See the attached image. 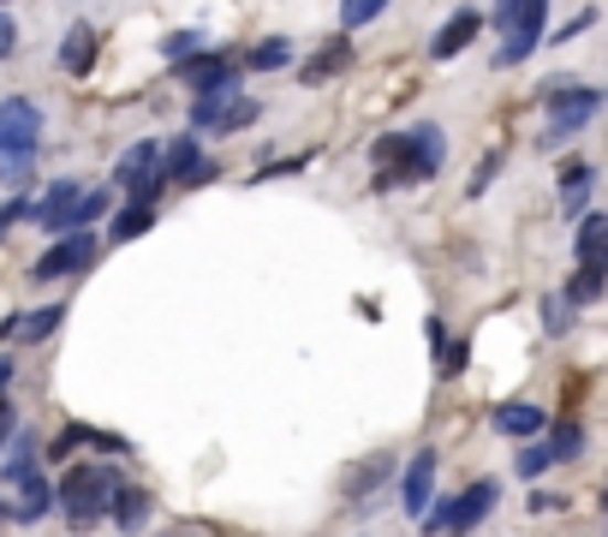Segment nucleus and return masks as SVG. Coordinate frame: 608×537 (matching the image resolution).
<instances>
[{"label":"nucleus","instance_id":"1","mask_svg":"<svg viewBox=\"0 0 608 537\" xmlns=\"http://www.w3.org/2000/svg\"><path fill=\"white\" fill-rule=\"evenodd\" d=\"M114 490H120V472L114 466H72L61 477V490H54V507H66V519L84 531V526H96V519L108 514Z\"/></svg>","mask_w":608,"mask_h":537},{"label":"nucleus","instance_id":"2","mask_svg":"<svg viewBox=\"0 0 608 537\" xmlns=\"http://www.w3.org/2000/svg\"><path fill=\"white\" fill-rule=\"evenodd\" d=\"M602 114V90L597 84H567V90L555 96V108H548V132H543V143L555 150V143H567V138H578L590 120Z\"/></svg>","mask_w":608,"mask_h":537},{"label":"nucleus","instance_id":"3","mask_svg":"<svg viewBox=\"0 0 608 537\" xmlns=\"http://www.w3.org/2000/svg\"><path fill=\"white\" fill-rule=\"evenodd\" d=\"M548 0H519V12L508 19V36H501V49H495V66L501 72H513V66H525L531 54H537V42L548 36Z\"/></svg>","mask_w":608,"mask_h":537},{"label":"nucleus","instance_id":"4","mask_svg":"<svg viewBox=\"0 0 608 537\" xmlns=\"http://www.w3.org/2000/svg\"><path fill=\"white\" fill-rule=\"evenodd\" d=\"M495 502H501V484L495 477H478L459 502L436 507V514H424V519H429V531H471V526H483V519L495 514Z\"/></svg>","mask_w":608,"mask_h":537},{"label":"nucleus","instance_id":"5","mask_svg":"<svg viewBox=\"0 0 608 537\" xmlns=\"http://www.w3.org/2000/svg\"><path fill=\"white\" fill-rule=\"evenodd\" d=\"M114 180L120 185H131V197H161V143L156 138H138L131 150H120V162H114Z\"/></svg>","mask_w":608,"mask_h":537},{"label":"nucleus","instance_id":"6","mask_svg":"<svg viewBox=\"0 0 608 537\" xmlns=\"http://www.w3.org/2000/svg\"><path fill=\"white\" fill-rule=\"evenodd\" d=\"M42 143V108L31 96H7L0 101V155H24Z\"/></svg>","mask_w":608,"mask_h":537},{"label":"nucleus","instance_id":"7","mask_svg":"<svg viewBox=\"0 0 608 537\" xmlns=\"http://www.w3.org/2000/svg\"><path fill=\"white\" fill-rule=\"evenodd\" d=\"M441 162H448V138H441V126H412L406 132V168H399V180H436Z\"/></svg>","mask_w":608,"mask_h":537},{"label":"nucleus","instance_id":"8","mask_svg":"<svg viewBox=\"0 0 608 537\" xmlns=\"http://www.w3.org/2000/svg\"><path fill=\"white\" fill-rule=\"evenodd\" d=\"M96 264V239H90V227H84V234H66L61 245H54L49 257H36V281H66V275H84Z\"/></svg>","mask_w":608,"mask_h":537},{"label":"nucleus","instance_id":"9","mask_svg":"<svg viewBox=\"0 0 608 537\" xmlns=\"http://www.w3.org/2000/svg\"><path fill=\"white\" fill-rule=\"evenodd\" d=\"M429 502H436V448H418L406 466V484H399V507H406V519H424Z\"/></svg>","mask_w":608,"mask_h":537},{"label":"nucleus","instance_id":"10","mask_svg":"<svg viewBox=\"0 0 608 537\" xmlns=\"http://www.w3.org/2000/svg\"><path fill=\"white\" fill-rule=\"evenodd\" d=\"M478 31H483V12H471V7L448 12V24L429 36V61H454V54H466L471 42H478Z\"/></svg>","mask_w":608,"mask_h":537},{"label":"nucleus","instance_id":"11","mask_svg":"<svg viewBox=\"0 0 608 537\" xmlns=\"http://www.w3.org/2000/svg\"><path fill=\"white\" fill-rule=\"evenodd\" d=\"M161 155H168V162H161V180L203 185V180H210V173H215V162H210V155L198 150V138H173V143H168V150H161Z\"/></svg>","mask_w":608,"mask_h":537},{"label":"nucleus","instance_id":"12","mask_svg":"<svg viewBox=\"0 0 608 537\" xmlns=\"http://www.w3.org/2000/svg\"><path fill=\"white\" fill-rule=\"evenodd\" d=\"M78 448H102V454H131V442H126V437H114V430H90V425H66L61 437H54L49 454H54V460H66V454H78Z\"/></svg>","mask_w":608,"mask_h":537},{"label":"nucleus","instance_id":"13","mask_svg":"<svg viewBox=\"0 0 608 537\" xmlns=\"http://www.w3.org/2000/svg\"><path fill=\"white\" fill-rule=\"evenodd\" d=\"M78 197H84V180H54L49 192H42V197L31 203V222H36V227H49V234H54V227H61V215H66Z\"/></svg>","mask_w":608,"mask_h":537},{"label":"nucleus","instance_id":"14","mask_svg":"<svg viewBox=\"0 0 608 537\" xmlns=\"http://www.w3.org/2000/svg\"><path fill=\"white\" fill-rule=\"evenodd\" d=\"M12 490H19V502H12V519H19V526H36L42 514H54V484L42 472H31L24 484H12Z\"/></svg>","mask_w":608,"mask_h":537},{"label":"nucleus","instance_id":"15","mask_svg":"<svg viewBox=\"0 0 608 537\" xmlns=\"http://www.w3.org/2000/svg\"><path fill=\"white\" fill-rule=\"evenodd\" d=\"M352 61H359V54H352V36H334V42H322L317 54H310V66L299 72L305 84H322V78H340V72H346Z\"/></svg>","mask_w":608,"mask_h":537},{"label":"nucleus","instance_id":"16","mask_svg":"<svg viewBox=\"0 0 608 537\" xmlns=\"http://www.w3.org/2000/svg\"><path fill=\"white\" fill-rule=\"evenodd\" d=\"M108 210H114V192H108V185H90V192H84V197L61 215V227H54V234H84V227L102 222Z\"/></svg>","mask_w":608,"mask_h":537},{"label":"nucleus","instance_id":"17","mask_svg":"<svg viewBox=\"0 0 608 537\" xmlns=\"http://www.w3.org/2000/svg\"><path fill=\"white\" fill-rule=\"evenodd\" d=\"M31 472H36V430H12L7 460H0V477H7V484H24Z\"/></svg>","mask_w":608,"mask_h":537},{"label":"nucleus","instance_id":"18","mask_svg":"<svg viewBox=\"0 0 608 537\" xmlns=\"http://www.w3.org/2000/svg\"><path fill=\"white\" fill-rule=\"evenodd\" d=\"M495 430H501V437H537V430H543V406H531V400L495 406Z\"/></svg>","mask_w":608,"mask_h":537},{"label":"nucleus","instance_id":"19","mask_svg":"<svg viewBox=\"0 0 608 537\" xmlns=\"http://www.w3.org/2000/svg\"><path fill=\"white\" fill-rule=\"evenodd\" d=\"M590 185H597V168L590 162H573L567 173H561V203H567L561 215H585L590 210Z\"/></svg>","mask_w":608,"mask_h":537},{"label":"nucleus","instance_id":"20","mask_svg":"<svg viewBox=\"0 0 608 537\" xmlns=\"http://www.w3.org/2000/svg\"><path fill=\"white\" fill-rule=\"evenodd\" d=\"M602 245H608V215L602 210H585V215H578V239H573L578 264H597Z\"/></svg>","mask_w":608,"mask_h":537},{"label":"nucleus","instance_id":"21","mask_svg":"<svg viewBox=\"0 0 608 537\" xmlns=\"http://www.w3.org/2000/svg\"><path fill=\"white\" fill-rule=\"evenodd\" d=\"M150 507H156V502H150V490H131V484H120V490H114V502H108V514L120 519L126 531H138L143 519H150Z\"/></svg>","mask_w":608,"mask_h":537},{"label":"nucleus","instance_id":"22","mask_svg":"<svg viewBox=\"0 0 608 537\" xmlns=\"http://www.w3.org/2000/svg\"><path fill=\"white\" fill-rule=\"evenodd\" d=\"M602 287H608V257H597V264H578L573 287H567L561 299H567V304H597V299H602Z\"/></svg>","mask_w":608,"mask_h":537},{"label":"nucleus","instance_id":"23","mask_svg":"<svg viewBox=\"0 0 608 537\" xmlns=\"http://www.w3.org/2000/svg\"><path fill=\"white\" fill-rule=\"evenodd\" d=\"M90 61H96V31L90 24H72V31L61 36V66L66 72H90Z\"/></svg>","mask_w":608,"mask_h":537},{"label":"nucleus","instance_id":"24","mask_svg":"<svg viewBox=\"0 0 608 537\" xmlns=\"http://www.w3.org/2000/svg\"><path fill=\"white\" fill-rule=\"evenodd\" d=\"M150 227H156V203L150 197H131L126 210L114 215V239H120V245L138 239V234H150Z\"/></svg>","mask_w":608,"mask_h":537},{"label":"nucleus","instance_id":"25","mask_svg":"<svg viewBox=\"0 0 608 537\" xmlns=\"http://www.w3.org/2000/svg\"><path fill=\"white\" fill-rule=\"evenodd\" d=\"M280 66H292V42L287 36H269V42H257V49L239 61V72H280Z\"/></svg>","mask_w":608,"mask_h":537},{"label":"nucleus","instance_id":"26","mask_svg":"<svg viewBox=\"0 0 608 537\" xmlns=\"http://www.w3.org/2000/svg\"><path fill=\"white\" fill-rule=\"evenodd\" d=\"M61 323H66V304H42V311L19 316V323H12V329H19V341H49V335H54V329H61Z\"/></svg>","mask_w":608,"mask_h":537},{"label":"nucleus","instance_id":"27","mask_svg":"<svg viewBox=\"0 0 608 537\" xmlns=\"http://www.w3.org/2000/svg\"><path fill=\"white\" fill-rule=\"evenodd\" d=\"M382 12H388V0H340V24L346 31H370Z\"/></svg>","mask_w":608,"mask_h":537},{"label":"nucleus","instance_id":"28","mask_svg":"<svg viewBox=\"0 0 608 537\" xmlns=\"http://www.w3.org/2000/svg\"><path fill=\"white\" fill-rule=\"evenodd\" d=\"M191 54H203V31H168L161 36V61H191Z\"/></svg>","mask_w":608,"mask_h":537},{"label":"nucleus","instance_id":"29","mask_svg":"<svg viewBox=\"0 0 608 537\" xmlns=\"http://www.w3.org/2000/svg\"><path fill=\"white\" fill-rule=\"evenodd\" d=\"M257 114H263V101H250V96H233V101H227V114H221V120H215V132H245V126L257 120Z\"/></svg>","mask_w":608,"mask_h":537},{"label":"nucleus","instance_id":"30","mask_svg":"<svg viewBox=\"0 0 608 537\" xmlns=\"http://www.w3.org/2000/svg\"><path fill=\"white\" fill-rule=\"evenodd\" d=\"M370 162H382V173H388L394 162H406V132H388V138H376V150H370ZM388 185H399V168H394V180Z\"/></svg>","mask_w":608,"mask_h":537},{"label":"nucleus","instance_id":"31","mask_svg":"<svg viewBox=\"0 0 608 537\" xmlns=\"http://www.w3.org/2000/svg\"><path fill=\"white\" fill-rule=\"evenodd\" d=\"M548 448H555V460H573V454H585V425H555V437H548Z\"/></svg>","mask_w":608,"mask_h":537},{"label":"nucleus","instance_id":"32","mask_svg":"<svg viewBox=\"0 0 608 537\" xmlns=\"http://www.w3.org/2000/svg\"><path fill=\"white\" fill-rule=\"evenodd\" d=\"M548 466H555V448L548 442H531L525 454H519V477H543Z\"/></svg>","mask_w":608,"mask_h":537},{"label":"nucleus","instance_id":"33","mask_svg":"<svg viewBox=\"0 0 608 537\" xmlns=\"http://www.w3.org/2000/svg\"><path fill=\"white\" fill-rule=\"evenodd\" d=\"M543 329H548V335H567V329H573V304L567 299H543Z\"/></svg>","mask_w":608,"mask_h":537},{"label":"nucleus","instance_id":"34","mask_svg":"<svg viewBox=\"0 0 608 537\" xmlns=\"http://www.w3.org/2000/svg\"><path fill=\"white\" fill-rule=\"evenodd\" d=\"M0 162H7V168H0V173H7V185H24V180L36 173V150H24V155H0Z\"/></svg>","mask_w":608,"mask_h":537},{"label":"nucleus","instance_id":"35","mask_svg":"<svg viewBox=\"0 0 608 537\" xmlns=\"http://www.w3.org/2000/svg\"><path fill=\"white\" fill-rule=\"evenodd\" d=\"M590 24H597V7H585V12H578V19H567V24H561V31H555V42H573V36H585Z\"/></svg>","mask_w":608,"mask_h":537},{"label":"nucleus","instance_id":"36","mask_svg":"<svg viewBox=\"0 0 608 537\" xmlns=\"http://www.w3.org/2000/svg\"><path fill=\"white\" fill-rule=\"evenodd\" d=\"M382 477H388V460H370V466L359 472V484H352V496H364V490H376Z\"/></svg>","mask_w":608,"mask_h":537},{"label":"nucleus","instance_id":"37","mask_svg":"<svg viewBox=\"0 0 608 537\" xmlns=\"http://www.w3.org/2000/svg\"><path fill=\"white\" fill-rule=\"evenodd\" d=\"M12 49H19V19H12L7 7H0V61H7Z\"/></svg>","mask_w":608,"mask_h":537},{"label":"nucleus","instance_id":"38","mask_svg":"<svg viewBox=\"0 0 608 537\" xmlns=\"http://www.w3.org/2000/svg\"><path fill=\"white\" fill-rule=\"evenodd\" d=\"M12 222H31V197H12L7 210H0V234H7Z\"/></svg>","mask_w":608,"mask_h":537},{"label":"nucleus","instance_id":"39","mask_svg":"<svg viewBox=\"0 0 608 537\" xmlns=\"http://www.w3.org/2000/svg\"><path fill=\"white\" fill-rule=\"evenodd\" d=\"M513 12H519V0H495V12H489L483 24H501V31H508V19H513Z\"/></svg>","mask_w":608,"mask_h":537},{"label":"nucleus","instance_id":"40","mask_svg":"<svg viewBox=\"0 0 608 537\" xmlns=\"http://www.w3.org/2000/svg\"><path fill=\"white\" fill-rule=\"evenodd\" d=\"M7 383H12V353H0V395H7Z\"/></svg>","mask_w":608,"mask_h":537},{"label":"nucleus","instance_id":"41","mask_svg":"<svg viewBox=\"0 0 608 537\" xmlns=\"http://www.w3.org/2000/svg\"><path fill=\"white\" fill-rule=\"evenodd\" d=\"M7 430H12V406L0 400V437H7Z\"/></svg>","mask_w":608,"mask_h":537}]
</instances>
